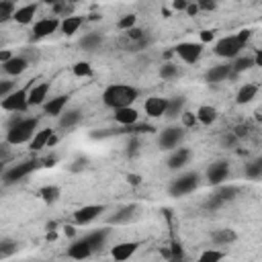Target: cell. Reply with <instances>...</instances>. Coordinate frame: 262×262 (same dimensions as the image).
I'll use <instances>...</instances> for the list:
<instances>
[{
  "mask_svg": "<svg viewBox=\"0 0 262 262\" xmlns=\"http://www.w3.org/2000/svg\"><path fill=\"white\" fill-rule=\"evenodd\" d=\"M82 111L80 108H68V111H63L59 117H57V127L59 129H72V127H76L80 121H82Z\"/></svg>",
  "mask_w": 262,
  "mask_h": 262,
  "instance_id": "cell-23",
  "label": "cell"
},
{
  "mask_svg": "<svg viewBox=\"0 0 262 262\" xmlns=\"http://www.w3.org/2000/svg\"><path fill=\"white\" fill-rule=\"evenodd\" d=\"M196 119H199L201 125L209 127V125H213L217 121V111L211 104H203V106L196 108Z\"/></svg>",
  "mask_w": 262,
  "mask_h": 262,
  "instance_id": "cell-33",
  "label": "cell"
},
{
  "mask_svg": "<svg viewBox=\"0 0 262 262\" xmlns=\"http://www.w3.org/2000/svg\"><path fill=\"white\" fill-rule=\"evenodd\" d=\"M182 256H184L182 246L178 242H172V246H170V260H180Z\"/></svg>",
  "mask_w": 262,
  "mask_h": 262,
  "instance_id": "cell-45",
  "label": "cell"
},
{
  "mask_svg": "<svg viewBox=\"0 0 262 262\" xmlns=\"http://www.w3.org/2000/svg\"><path fill=\"white\" fill-rule=\"evenodd\" d=\"M133 27H137V16H135V14H125V16H121L119 23H117V29H119V31H129V29H133Z\"/></svg>",
  "mask_w": 262,
  "mask_h": 262,
  "instance_id": "cell-40",
  "label": "cell"
},
{
  "mask_svg": "<svg viewBox=\"0 0 262 262\" xmlns=\"http://www.w3.org/2000/svg\"><path fill=\"white\" fill-rule=\"evenodd\" d=\"M43 2H45V4H49V6H55V4H59L61 0H43Z\"/></svg>",
  "mask_w": 262,
  "mask_h": 262,
  "instance_id": "cell-57",
  "label": "cell"
},
{
  "mask_svg": "<svg viewBox=\"0 0 262 262\" xmlns=\"http://www.w3.org/2000/svg\"><path fill=\"white\" fill-rule=\"evenodd\" d=\"M233 133L239 137V139H244L248 133H250V125H246V123H242V125H237L235 129H233Z\"/></svg>",
  "mask_w": 262,
  "mask_h": 262,
  "instance_id": "cell-49",
  "label": "cell"
},
{
  "mask_svg": "<svg viewBox=\"0 0 262 262\" xmlns=\"http://www.w3.org/2000/svg\"><path fill=\"white\" fill-rule=\"evenodd\" d=\"M256 94H258V86L252 84V82H246L244 86H239V90L235 94V102L237 104H248L256 98Z\"/></svg>",
  "mask_w": 262,
  "mask_h": 262,
  "instance_id": "cell-27",
  "label": "cell"
},
{
  "mask_svg": "<svg viewBox=\"0 0 262 262\" xmlns=\"http://www.w3.org/2000/svg\"><path fill=\"white\" fill-rule=\"evenodd\" d=\"M190 156H192V151H190L188 147H174L172 154L168 156L166 166H168L170 170H180V168H184V166L190 162Z\"/></svg>",
  "mask_w": 262,
  "mask_h": 262,
  "instance_id": "cell-16",
  "label": "cell"
},
{
  "mask_svg": "<svg viewBox=\"0 0 262 262\" xmlns=\"http://www.w3.org/2000/svg\"><path fill=\"white\" fill-rule=\"evenodd\" d=\"M256 121H262V108L256 111Z\"/></svg>",
  "mask_w": 262,
  "mask_h": 262,
  "instance_id": "cell-59",
  "label": "cell"
},
{
  "mask_svg": "<svg viewBox=\"0 0 262 262\" xmlns=\"http://www.w3.org/2000/svg\"><path fill=\"white\" fill-rule=\"evenodd\" d=\"M223 258H225V252H221V250H205L199 256L201 262H217V260H223Z\"/></svg>",
  "mask_w": 262,
  "mask_h": 262,
  "instance_id": "cell-41",
  "label": "cell"
},
{
  "mask_svg": "<svg viewBox=\"0 0 262 262\" xmlns=\"http://www.w3.org/2000/svg\"><path fill=\"white\" fill-rule=\"evenodd\" d=\"M254 66H256V63H254V55H237V57H233L231 70H233V74L237 76V74H244V72L252 70Z\"/></svg>",
  "mask_w": 262,
  "mask_h": 262,
  "instance_id": "cell-34",
  "label": "cell"
},
{
  "mask_svg": "<svg viewBox=\"0 0 262 262\" xmlns=\"http://www.w3.org/2000/svg\"><path fill=\"white\" fill-rule=\"evenodd\" d=\"M37 117H25V119H12L6 131V143L8 145H20L33 139L37 133Z\"/></svg>",
  "mask_w": 262,
  "mask_h": 262,
  "instance_id": "cell-2",
  "label": "cell"
},
{
  "mask_svg": "<svg viewBox=\"0 0 262 262\" xmlns=\"http://www.w3.org/2000/svg\"><path fill=\"white\" fill-rule=\"evenodd\" d=\"M215 35H217L215 29H205V31H201V43H211V41L215 39Z\"/></svg>",
  "mask_w": 262,
  "mask_h": 262,
  "instance_id": "cell-48",
  "label": "cell"
},
{
  "mask_svg": "<svg viewBox=\"0 0 262 262\" xmlns=\"http://www.w3.org/2000/svg\"><path fill=\"white\" fill-rule=\"evenodd\" d=\"M174 53L184 61V63H196L203 55V43H192V41H182L174 47Z\"/></svg>",
  "mask_w": 262,
  "mask_h": 262,
  "instance_id": "cell-8",
  "label": "cell"
},
{
  "mask_svg": "<svg viewBox=\"0 0 262 262\" xmlns=\"http://www.w3.org/2000/svg\"><path fill=\"white\" fill-rule=\"evenodd\" d=\"M244 174H246V178H250V180L262 178V156L250 160V162L244 166Z\"/></svg>",
  "mask_w": 262,
  "mask_h": 262,
  "instance_id": "cell-35",
  "label": "cell"
},
{
  "mask_svg": "<svg viewBox=\"0 0 262 262\" xmlns=\"http://www.w3.org/2000/svg\"><path fill=\"white\" fill-rule=\"evenodd\" d=\"M139 211H141L139 205H123V207H119L113 215H108L106 221H108L111 225H125V223L135 221V219L139 217Z\"/></svg>",
  "mask_w": 262,
  "mask_h": 262,
  "instance_id": "cell-10",
  "label": "cell"
},
{
  "mask_svg": "<svg viewBox=\"0 0 262 262\" xmlns=\"http://www.w3.org/2000/svg\"><path fill=\"white\" fill-rule=\"evenodd\" d=\"M178 74H180V70H178V66H176V63H172V61H166V63H162V68H160V76H162L164 80H172V78H178Z\"/></svg>",
  "mask_w": 262,
  "mask_h": 262,
  "instance_id": "cell-39",
  "label": "cell"
},
{
  "mask_svg": "<svg viewBox=\"0 0 262 262\" xmlns=\"http://www.w3.org/2000/svg\"><path fill=\"white\" fill-rule=\"evenodd\" d=\"M37 160H25L18 164H12L10 168H6L2 172V186H10L14 182H20L23 178H27L35 168H37Z\"/></svg>",
  "mask_w": 262,
  "mask_h": 262,
  "instance_id": "cell-6",
  "label": "cell"
},
{
  "mask_svg": "<svg viewBox=\"0 0 262 262\" xmlns=\"http://www.w3.org/2000/svg\"><path fill=\"white\" fill-rule=\"evenodd\" d=\"M29 59L20 53V55H12L8 61H4L2 63V70H4V74H8V76H20L27 68H29Z\"/></svg>",
  "mask_w": 262,
  "mask_h": 262,
  "instance_id": "cell-18",
  "label": "cell"
},
{
  "mask_svg": "<svg viewBox=\"0 0 262 262\" xmlns=\"http://www.w3.org/2000/svg\"><path fill=\"white\" fill-rule=\"evenodd\" d=\"M39 196H41V201L43 203H47V205H53L59 196H61V190L57 188V186H43V188H39Z\"/></svg>",
  "mask_w": 262,
  "mask_h": 262,
  "instance_id": "cell-36",
  "label": "cell"
},
{
  "mask_svg": "<svg viewBox=\"0 0 262 262\" xmlns=\"http://www.w3.org/2000/svg\"><path fill=\"white\" fill-rule=\"evenodd\" d=\"M59 20L55 18V16H45V18H39L35 25H33V39L37 41V39H43V37H49V35H53L57 29H59Z\"/></svg>",
  "mask_w": 262,
  "mask_h": 262,
  "instance_id": "cell-13",
  "label": "cell"
},
{
  "mask_svg": "<svg viewBox=\"0 0 262 262\" xmlns=\"http://www.w3.org/2000/svg\"><path fill=\"white\" fill-rule=\"evenodd\" d=\"M239 141V137L231 131V133H227V135H223V139H221V143H223V147H233L235 143Z\"/></svg>",
  "mask_w": 262,
  "mask_h": 262,
  "instance_id": "cell-46",
  "label": "cell"
},
{
  "mask_svg": "<svg viewBox=\"0 0 262 262\" xmlns=\"http://www.w3.org/2000/svg\"><path fill=\"white\" fill-rule=\"evenodd\" d=\"M184 96H172V98H168V108H166V115L164 117H168V119H176V117H180L182 113H184Z\"/></svg>",
  "mask_w": 262,
  "mask_h": 262,
  "instance_id": "cell-32",
  "label": "cell"
},
{
  "mask_svg": "<svg viewBox=\"0 0 262 262\" xmlns=\"http://www.w3.org/2000/svg\"><path fill=\"white\" fill-rule=\"evenodd\" d=\"M47 94H49V82L31 84V90H29V106H41V104H45Z\"/></svg>",
  "mask_w": 262,
  "mask_h": 262,
  "instance_id": "cell-19",
  "label": "cell"
},
{
  "mask_svg": "<svg viewBox=\"0 0 262 262\" xmlns=\"http://www.w3.org/2000/svg\"><path fill=\"white\" fill-rule=\"evenodd\" d=\"M37 14V4L33 2V4H25V6H20V8H16V12H14V20L18 23V25H29V23H33V16Z\"/></svg>",
  "mask_w": 262,
  "mask_h": 262,
  "instance_id": "cell-30",
  "label": "cell"
},
{
  "mask_svg": "<svg viewBox=\"0 0 262 262\" xmlns=\"http://www.w3.org/2000/svg\"><path fill=\"white\" fill-rule=\"evenodd\" d=\"M180 119H182V125H184V127H194V125L199 123L196 113H190V111H184V113L180 115Z\"/></svg>",
  "mask_w": 262,
  "mask_h": 262,
  "instance_id": "cell-44",
  "label": "cell"
},
{
  "mask_svg": "<svg viewBox=\"0 0 262 262\" xmlns=\"http://www.w3.org/2000/svg\"><path fill=\"white\" fill-rule=\"evenodd\" d=\"M127 182L133 184V186H137V184L141 182V176H137V174H129V176H127Z\"/></svg>",
  "mask_w": 262,
  "mask_h": 262,
  "instance_id": "cell-55",
  "label": "cell"
},
{
  "mask_svg": "<svg viewBox=\"0 0 262 262\" xmlns=\"http://www.w3.org/2000/svg\"><path fill=\"white\" fill-rule=\"evenodd\" d=\"M237 37H239L244 43H248V41H250V37H252V31H250V29H242V31L237 33Z\"/></svg>",
  "mask_w": 262,
  "mask_h": 262,
  "instance_id": "cell-53",
  "label": "cell"
},
{
  "mask_svg": "<svg viewBox=\"0 0 262 262\" xmlns=\"http://www.w3.org/2000/svg\"><path fill=\"white\" fill-rule=\"evenodd\" d=\"M66 2H70V4H76V2H80V0H66Z\"/></svg>",
  "mask_w": 262,
  "mask_h": 262,
  "instance_id": "cell-60",
  "label": "cell"
},
{
  "mask_svg": "<svg viewBox=\"0 0 262 262\" xmlns=\"http://www.w3.org/2000/svg\"><path fill=\"white\" fill-rule=\"evenodd\" d=\"M139 96V88L129 86V84H111L102 92V102L108 108H121V106H131Z\"/></svg>",
  "mask_w": 262,
  "mask_h": 262,
  "instance_id": "cell-1",
  "label": "cell"
},
{
  "mask_svg": "<svg viewBox=\"0 0 262 262\" xmlns=\"http://www.w3.org/2000/svg\"><path fill=\"white\" fill-rule=\"evenodd\" d=\"M227 176H229V162L227 160H217L207 168V182L211 186L223 184L227 180Z\"/></svg>",
  "mask_w": 262,
  "mask_h": 262,
  "instance_id": "cell-11",
  "label": "cell"
},
{
  "mask_svg": "<svg viewBox=\"0 0 262 262\" xmlns=\"http://www.w3.org/2000/svg\"><path fill=\"white\" fill-rule=\"evenodd\" d=\"M182 139H184V127H168V129L160 131L158 145L162 149H174L182 143Z\"/></svg>",
  "mask_w": 262,
  "mask_h": 262,
  "instance_id": "cell-9",
  "label": "cell"
},
{
  "mask_svg": "<svg viewBox=\"0 0 262 262\" xmlns=\"http://www.w3.org/2000/svg\"><path fill=\"white\" fill-rule=\"evenodd\" d=\"M104 209H106L104 205H84L74 213V223L76 225H88L94 219H98L104 213Z\"/></svg>",
  "mask_w": 262,
  "mask_h": 262,
  "instance_id": "cell-12",
  "label": "cell"
},
{
  "mask_svg": "<svg viewBox=\"0 0 262 262\" xmlns=\"http://www.w3.org/2000/svg\"><path fill=\"white\" fill-rule=\"evenodd\" d=\"M82 23H84V18L82 16H63V20H61V25H59V31L66 35V37H72L74 33H78V29L82 27Z\"/></svg>",
  "mask_w": 262,
  "mask_h": 262,
  "instance_id": "cell-31",
  "label": "cell"
},
{
  "mask_svg": "<svg viewBox=\"0 0 262 262\" xmlns=\"http://www.w3.org/2000/svg\"><path fill=\"white\" fill-rule=\"evenodd\" d=\"M113 119L121 127H129V125H135L139 121V113L133 106H121V108H115L113 111Z\"/></svg>",
  "mask_w": 262,
  "mask_h": 262,
  "instance_id": "cell-17",
  "label": "cell"
},
{
  "mask_svg": "<svg viewBox=\"0 0 262 262\" xmlns=\"http://www.w3.org/2000/svg\"><path fill=\"white\" fill-rule=\"evenodd\" d=\"M199 10H201V8H199V4H196L194 0H190V4H188V8H186V14H188V16H194Z\"/></svg>",
  "mask_w": 262,
  "mask_h": 262,
  "instance_id": "cell-51",
  "label": "cell"
},
{
  "mask_svg": "<svg viewBox=\"0 0 262 262\" xmlns=\"http://www.w3.org/2000/svg\"><path fill=\"white\" fill-rule=\"evenodd\" d=\"M121 45L125 51H141V49H147L151 45V37L147 31L139 29V27H133L129 31H123V37H121Z\"/></svg>",
  "mask_w": 262,
  "mask_h": 262,
  "instance_id": "cell-4",
  "label": "cell"
},
{
  "mask_svg": "<svg viewBox=\"0 0 262 262\" xmlns=\"http://www.w3.org/2000/svg\"><path fill=\"white\" fill-rule=\"evenodd\" d=\"M92 254H94V250L90 248V244H88L84 237L74 239V242L70 244V248H68V256L74 258V260H82V258H88V256H92Z\"/></svg>",
  "mask_w": 262,
  "mask_h": 262,
  "instance_id": "cell-21",
  "label": "cell"
},
{
  "mask_svg": "<svg viewBox=\"0 0 262 262\" xmlns=\"http://www.w3.org/2000/svg\"><path fill=\"white\" fill-rule=\"evenodd\" d=\"M16 6L12 0H0V23H8L10 18H14Z\"/></svg>",
  "mask_w": 262,
  "mask_h": 262,
  "instance_id": "cell-37",
  "label": "cell"
},
{
  "mask_svg": "<svg viewBox=\"0 0 262 262\" xmlns=\"http://www.w3.org/2000/svg\"><path fill=\"white\" fill-rule=\"evenodd\" d=\"M80 49H84V51H96L100 45H102V35L100 33H96V31H90V33H86L82 39H80Z\"/></svg>",
  "mask_w": 262,
  "mask_h": 262,
  "instance_id": "cell-29",
  "label": "cell"
},
{
  "mask_svg": "<svg viewBox=\"0 0 262 262\" xmlns=\"http://www.w3.org/2000/svg\"><path fill=\"white\" fill-rule=\"evenodd\" d=\"M188 4H190V0H174V2H172L174 10H186Z\"/></svg>",
  "mask_w": 262,
  "mask_h": 262,
  "instance_id": "cell-50",
  "label": "cell"
},
{
  "mask_svg": "<svg viewBox=\"0 0 262 262\" xmlns=\"http://www.w3.org/2000/svg\"><path fill=\"white\" fill-rule=\"evenodd\" d=\"M137 248H139L137 242H123V244H117V246L111 250V256H113L115 260L123 262V260H129V258L137 252Z\"/></svg>",
  "mask_w": 262,
  "mask_h": 262,
  "instance_id": "cell-24",
  "label": "cell"
},
{
  "mask_svg": "<svg viewBox=\"0 0 262 262\" xmlns=\"http://www.w3.org/2000/svg\"><path fill=\"white\" fill-rule=\"evenodd\" d=\"M14 90H16V82H12V80H2L0 82V98H6Z\"/></svg>",
  "mask_w": 262,
  "mask_h": 262,
  "instance_id": "cell-43",
  "label": "cell"
},
{
  "mask_svg": "<svg viewBox=\"0 0 262 262\" xmlns=\"http://www.w3.org/2000/svg\"><path fill=\"white\" fill-rule=\"evenodd\" d=\"M12 254H16V242H12V239H8V237L0 239V260L10 258Z\"/></svg>",
  "mask_w": 262,
  "mask_h": 262,
  "instance_id": "cell-38",
  "label": "cell"
},
{
  "mask_svg": "<svg viewBox=\"0 0 262 262\" xmlns=\"http://www.w3.org/2000/svg\"><path fill=\"white\" fill-rule=\"evenodd\" d=\"M166 108H168V98H164V96H149L145 100V104H143L145 115L151 117V119L164 117L166 115Z\"/></svg>",
  "mask_w": 262,
  "mask_h": 262,
  "instance_id": "cell-15",
  "label": "cell"
},
{
  "mask_svg": "<svg viewBox=\"0 0 262 262\" xmlns=\"http://www.w3.org/2000/svg\"><path fill=\"white\" fill-rule=\"evenodd\" d=\"M201 184V176L199 172H184L180 176H176L170 184H168V194L170 196H184V194H190L192 190H196Z\"/></svg>",
  "mask_w": 262,
  "mask_h": 262,
  "instance_id": "cell-3",
  "label": "cell"
},
{
  "mask_svg": "<svg viewBox=\"0 0 262 262\" xmlns=\"http://www.w3.org/2000/svg\"><path fill=\"white\" fill-rule=\"evenodd\" d=\"M194 2L199 4L201 10H215L219 4V0H194Z\"/></svg>",
  "mask_w": 262,
  "mask_h": 262,
  "instance_id": "cell-47",
  "label": "cell"
},
{
  "mask_svg": "<svg viewBox=\"0 0 262 262\" xmlns=\"http://www.w3.org/2000/svg\"><path fill=\"white\" fill-rule=\"evenodd\" d=\"M29 90H31V84L27 88H16L14 92H10L6 98H2V108L4 111H10V113H23L29 108Z\"/></svg>",
  "mask_w": 262,
  "mask_h": 262,
  "instance_id": "cell-7",
  "label": "cell"
},
{
  "mask_svg": "<svg viewBox=\"0 0 262 262\" xmlns=\"http://www.w3.org/2000/svg\"><path fill=\"white\" fill-rule=\"evenodd\" d=\"M254 63H256L258 68H262V49H258V51L254 53Z\"/></svg>",
  "mask_w": 262,
  "mask_h": 262,
  "instance_id": "cell-56",
  "label": "cell"
},
{
  "mask_svg": "<svg viewBox=\"0 0 262 262\" xmlns=\"http://www.w3.org/2000/svg\"><path fill=\"white\" fill-rule=\"evenodd\" d=\"M137 154V139H131L127 143V156H135Z\"/></svg>",
  "mask_w": 262,
  "mask_h": 262,
  "instance_id": "cell-52",
  "label": "cell"
},
{
  "mask_svg": "<svg viewBox=\"0 0 262 262\" xmlns=\"http://www.w3.org/2000/svg\"><path fill=\"white\" fill-rule=\"evenodd\" d=\"M74 74L76 76H92V68H90V63H86V61H78V63H74Z\"/></svg>",
  "mask_w": 262,
  "mask_h": 262,
  "instance_id": "cell-42",
  "label": "cell"
},
{
  "mask_svg": "<svg viewBox=\"0 0 262 262\" xmlns=\"http://www.w3.org/2000/svg\"><path fill=\"white\" fill-rule=\"evenodd\" d=\"M12 55H14L12 51H8V49H2V51H0V63H4V61H8V59H10Z\"/></svg>",
  "mask_w": 262,
  "mask_h": 262,
  "instance_id": "cell-54",
  "label": "cell"
},
{
  "mask_svg": "<svg viewBox=\"0 0 262 262\" xmlns=\"http://www.w3.org/2000/svg\"><path fill=\"white\" fill-rule=\"evenodd\" d=\"M246 47V43L237 37V35H225L221 39L215 41V55L223 57V59H233L242 53V49Z\"/></svg>",
  "mask_w": 262,
  "mask_h": 262,
  "instance_id": "cell-5",
  "label": "cell"
},
{
  "mask_svg": "<svg viewBox=\"0 0 262 262\" xmlns=\"http://www.w3.org/2000/svg\"><path fill=\"white\" fill-rule=\"evenodd\" d=\"M51 137H53V131H51L49 127L37 131V133L33 135V139L29 141V143H31V149H33V151H39V149H43V147H49Z\"/></svg>",
  "mask_w": 262,
  "mask_h": 262,
  "instance_id": "cell-28",
  "label": "cell"
},
{
  "mask_svg": "<svg viewBox=\"0 0 262 262\" xmlns=\"http://www.w3.org/2000/svg\"><path fill=\"white\" fill-rule=\"evenodd\" d=\"M66 233H68V235H72V237H74V227H72V225H68V227H66Z\"/></svg>",
  "mask_w": 262,
  "mask_h": 262,
  "instance_id": "cell-58",
  "label": "cell"
},
{
  "mask_svg": "<svg viewBox=\"0 0 262 262\" xmlns=\"http://www.w3.org/2000/svg\"><path fill=\"white\" fill-rule=\"evenodd\" d=\"M242 192V188L237 186V184H217L215 186V190H213V196H217L223 205L225 203H231V201H235L237 199V194Z\"/></svg>",
  "mask_w": 262,
  "mask_h": 262,
  "instance_id": "cell-20",
  "label": "cell"
},
{
  "mask_svg": "<svg viewBox=\"0 0 262 262\" xmlns=\"http://www.w3.org/2000/svg\"><path fill=\"white\" fill-rule=\"evenodd\" d=\"M211 239H213L215 246H229V244H233L237 239V233L233 229H229V227H223V229H215L211 233Z\"/></svg>",
  "mask_w": 262,
  "mask_h": 262,
  "instance_id": "cell-25",
  "label": "cell"
},
{
  "mask_svg": "<svg viewBox=\"0 0 262 262\" xmlns=\"http://www.w3.org/2000/svg\"><path fill=\"white\" fill-rule=\"evenodd\" d=\"M108 229L106 227H100V229H94V231H90V233H86L84 235V239L90 244V248L96 252V250H100L102 246H104V242H106V237H108Z\"/></svg>",
  "mask_w": 262,
  "mask_h": 262,
  "instance_id": "cell-26",
  "label": "cell"
},
{
  "mask_svg": "<svg viewBox=\"0 0 262 262\" xmlns=\"http://www.w3.org/2000/svg\"><path fill=\"white\" fill-rule=\"evenodd\" d=\"M68 100H70L68 94H59V96H55V98H49V100L43 104L45 115H49V117H59V115L66 111Z\"/></svg>",
  "mask_w": 262,
  "mask_h": 262,
  "instance_id": "cell-22",
  "label": "cell"
},
{
  "mask_svg": "<svg viewBox=\"0 0 262 262\" xmlns=\"http://www.w3.org/2000/svg\"><path fill=\"white\" fill-rule=\"evenodd\" d=\"M231 76H235L233 70H231V63H217V66H213V68L207 70L205 80L209 84H219V82H225Z\"/></svg>",
  "mask_w": 262,
  "mask_h": 262,
  "instance_id": "cell-14",
  "label": "cell"
}]
</instances>
